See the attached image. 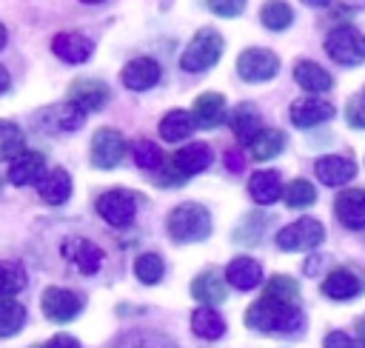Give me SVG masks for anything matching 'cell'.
<instances>
[{"label": "cell", "mask_w": 365, "mask_h": 348, "mask_svg": "<svg viewBox=\"0 0 365 348\" xmlns=\"http://www.w3.org/2000/svg\"><path fill=\"white\" fill-rule=\"evenodd\" d=\"M302 311L299 305L277 302L268 297H259L245 311V325L259 334H297L302 328Z\"/></svg>", "instance_id": "1"}, {"label": "cell", "mask_w": 365, "mask_h": 348, "mask_svg": "<svg viewBox=\"0 0 365 348\" xmlns=\"http://www.w3.org/2000/svg\"><path fill=\"white\" fill-rule=\"evenodd\" d=\"M208 165H211V148L205 143H188L157 168V183L160 185H185V180L191 174H200Z\"/></svg>", "instance_id": "2"}, {"label": "cell", "mask_w": 365, "mask_h": 348, "mask_svg": "<svg viewBox=\"0 0 365 348\" xmlns=\"http://www.w3.org/2000/svg\"><path fill=\"white\" fill-rule=\"evenodd\" d=\"M211 234V214L200 203H180L168 214V237L174 242H200Z\"/></svg>", "instance_id": "3"}, {"label": "cell", "mask_w": 365, "mask_h": 348, "mask_svg": "<svg viewBox=\"0 0 365 348\" xmlns=\"http://www.w3.org/2000/svg\"><path fill=\"white\" fill-rule=\"evenodd\" d=\"M222 48H225V43H222V34L217 29H200L191 37V43L185 46L180 66H182V71H191V74L205 71L222 57Z\"/></svg>", "instance_id": "4"}, {"label": "cell", "mask_w": 365, "mask_h": 348, "mask_svg": "<svg viewBox=\"0 0 365 348\" xmlns=\"http://www.w3.org/2000/svg\"><path fill=\"white\" fill-rule=\"evenodd\" d=\"M325 51L339 66H359L365 63V34L354 26H336L325 37Z\"/></svg>", "instance_id": "5"}, {"label": "cell", "mask_w": 365, "mask_h": 348, "mask_svg": "<svg viewBox=\"0 0 365 348\" xmlns=\"http://www.w3.org/2000/svg\"><path fill=\"white\" fill-rule=\"evenodd\" d=\"M325 240V228L314 217H302L277 231V245L282 251H311Z\"/></svg>", "instance_id": "6"}, {"label": "cell", "mask_w": 365, "mask_h": 348, "mask_svg": "<svg viewBox=\"0 0 365 348\" xmlns=\"http://www.w3.org/2000/svg\"><path fill=\"white\" fill-rule=\"evenodd\" d=\"M97 214L108 225L125 228V225H131V220L137 214V194H131L125 188H111L97 197Z\"/></svg>", "instance_id": "7"}, {"label": "cell", "mask_w": 365, "mask_h": 348, "mask_svg": "<svg viewBox=\"0 0 365 348\" xmlns=\"http://www.w3.org/2000/svg\"><path fill=\"white\" fill-rule=\"evenodd\" d=\"M88 151H91V165H97V168H114L125 157V137L117 128L103 126V128L94 131Z\"/></svg>", "instance_id": "8"}, {"label": "cell", "mask_w": 365, "mask_h": 348, "mask_svg": "<svg viewBox=\"0 0 365 348\" xmlns=\"http://www.w3.org/2000/svg\"><path fill=\"white\" fill-rule=\"evenodd\" d=\"M277 71H279V57L268 48H245L237 57V74L245 83H265L277 77Z\"/></svg>", "instance_id": "9"}, {"label": "cell", "mask_w": 365, "mask_h": 348, "mask_svg": "<svg viewBox=\"0 0 365 348\" xmlns=\"http://www.w3.org/2000/svg\"><path fill=\"white\" fill-rule=\"evenodd\" d=\"M40 308H43L46 319H51V322H71L83 308V297L68 288H46Z\"/></svg>", "instance_id": "10"}, {"label": "cell", "mask_w": 365, "mask_h": 348, "mask_svg": "<svg viewBox=\"0 0 365 348\" xmlns=\"http://www.w3.org/2000/svg\"><path fill=\"white\" fill-rule=\"evenodd\" d=\"M288 114H291V123L297 128H314V126H319V123H325V120L334 117V106L328 100L317 97V94H305V97H299V100L291 103V111Z\"/></svg>", "instance_id": "11"}, {"label": "cell", "mask_w": 365, "mask_h": 348, "mask_svg": "<svg viewBox=\"0 0 365 348\" xmlns=\"http://www.w3.org/2000/svg\"><path fill=\"white\" fill-rule=\"evenodd\" d=\"M334 214L351 231L365 228V191L362 188H342L334 197Z\"/></svg>", "instance_id": "12"}, {"label": "cell", "mask_w": 365, "mask_h": 348, "mask_svg": "<svg viewBox=\"0 0 365 348\" xmlns=\"http://www.w3.org/2000/svg\"><path fill=\"white\" fill-rule=\"evenodd\" d=\"M68 103L80 106L83 111H97L108 103V86L97 77H80L68 86Z\"/></svg>", "instance_id": "13"}, {"label": "cell", "mask_w": 365, "mask_h": 348, "mask_svg": "<svg viewBox=\"0 0 365 348\" xmlns=\"http://www.w3.org/2000/svg\"><path fill=\"white\" fill-rule=\"evenodd\" d=\"M120 80L131 91H148V88H154L160 83V66H157L154 57H134L120 71Z\"/></svg>", "instance_id": "14"}, {"label": "cell", "mask_w": 365, "mask_h": 348, "mask_svg": "<svg viewBox=\"0 0 365 348\" xmlns=\"http://www.w3.org/2000/svg\"><path fill=\"white\" fill-rule=\"evenodd\" d=\"M63 257L71 260L80 268V274H94L103 262V248L86 237H68L63 242Z\"/></svg>", "instance_id": "15"}, {"label": "cell", "mask_w": 365, "mask_h": 348, "mask_svg": "<svg viewBox=\"0 0 365 348\" xmlns=\"http://www.w3.org/2000/svg\"><path fill=\"white\" fill-rule=\"evenodd\" d=\"M365 291V280L351 268H334L322 280V294L331 300H354Z\"/></svg>", "instance_id": "16"}, {"label": "cell", "mask_w": 365, "mask_h": 348, "mask_svg": "<svg viewBox=\"0 0 365 348\" xmlns=\"http://www.w3.org/2000/svg\"><path fill=\"white\" fill-rule=\"evenodd\" d=\"M314 174L325 185H345L348 180H354L356 163L351 157H342V154H328V157H319L314 163Z\"/></svg>", "instance_id": "17"}, {"label": "cell", "mask_w": 365, "mask_h": 348, "mask_svg": "<svg viewBox=\"0 0 365 348\" xmlns=\"http://www.w3.org/2000/svg\"><path fill=\"white\" fill-rule=\"evenodd\" d=\"M51 51L66 63H86L94 51V43L80 31H60L51 40Z\"/></svg>", "instance_id": "18"}, {"label": "cell", "mask_w": 365, "mask_h": 348, "mask_svg": "<svg viewBox=\"0 0 365 348\" xmlns=\"http://www.w3.org/2000/svg\"><path fill=\"white\" fill-rule=\"evenodd\" d=\"M191 117H194V126H200V128H217V126L228 117L225 97H222V94H217V91L200 94V97L194 100Z\"/></svg>", "instance_id": "19"}, {"label": "cell", "mask_w": 365, "mask_h": 348, "mask_svg": "<svg viewBox=\"0 0 365 348\" xmlns=\"http://www.w3.org/2000/svg\"><path fill=\"white\" fill-rule=\"evenodd\" d=\"M43 174H46V157L40 151H20L9 163V180L14 185H31L34 180L40 183Z\"/></svg>", "instance_id": "20"}, {"label": "cell", "mask_w": 365, "mask_h": 348, "mask_svg": "<svg viewBox=\"0 0 365 348\" xmlns=\"http://www.w3.org/2000/svg\"><path fill=\"white\" fill-rule=\"evenodd\" d=\"M225 282L237 291H251L262 282V265L254 257H234L225 268Z\"/></svg>", "instance_id": "21"}, {"label": "cell", "mask_w": 365, "mask_h": 348, "mask_svg": "<svg viewBox=\"0 0 365 348\" xmlns=\"http://www.w3.org/2000/svg\"><path fill=\"white\" fill-rule=\"evenodd\" d=\"M248 194H251V200L259 203V205H271V203H277V200L282 197V180H279V171L265 168V171L251 174V180H248Z\"/></svg>", "instance_id": "22"}, {"label": "cell", "mask_w": 365, "mask_h": 348, "mask_svg": "<svg viewBox=\"0 0 365 348\" xmlns=\"http://www.w3.org/2000/svg\"><path fill=\"white\" fill-rule=\"evenodd\" d=\"M191 297L200 300L202 305H220L228 297V285H225V280L217 271H202L191 282Z\"/></svg>", "instance_id": "23"}, {"label": "cell", "mask_w": 365, "mask_h": 348, "mask_svg": "<svg viewBox=\"0 0 365 348\" xmlns=\"http://www.w3.org/2000/svg\"><path fill=\"white\" fill-rule=\"evenodd\" d=\"M294 80H297L302 88H308L311 94L328 91V88L334 86V77H331L319 63H314V60H297V63H294Z\"/></svg>", "instance_id": "24"}, {"label": "cell", "mask_w": 365, "mask_h": 348, "mask_svg": "<svg viewBox=\"0 0 365 348\" xmlns=\"http://www.w3.org/2000/svg\"><path fill=\"white\" fill-rule=\"evenodd\" d=\"M37 191H40V197H43L46 203H51V205L66 203V200L71 197V177H68V171H66V168H51L48 174L40 177Z\"/></svg>", "instance_id": "25"}, {"label": "cell", "mask_w": 365, "mask_h": 348, "mask_svg": "<svg viewBox=\"0 0 365 348\" xmlns=\"http://www.w3.org/2000/svg\"><path fill=\"white\" fill-rule=\"evenodd\" d=\"M228 126H231V131L237 134V140L248 143V140L262 128V117H259V111H257L254 103H240V106L228 114Z\"/></svg>", "instance_id": "26"}, {"label": "cell", "mask_w": 365, "mask_h": 348, "mask_svg": "<svg viewBox=\"0 0 365 348\" xmlns=\"http://www.w3.org/2000/svg\"><path fill=\"white\" fill-rule=\"evenodd\" d=\"M282 148H285V134H282L279 128H259V131L248 140V151H251V157L259 160V163L277 157Z\"/></svg>", "instance_id": "27"}, {"label": "cell", "mask_w": 365, "mask_h": 348, "mask_svg": "<svg viewBox=\"0 0 365 348\" xmlns=\"http://www.w3.org/2000/svg\"><path fill=\"white\" fill-rule=\"evenodd\" d=\"M191 128H194V117H191V111H185V108H171V111L160 120V134H163V140H168V143L185 140V137L191 134Z\"/></svg>", "instance_id": "28"}, {"label": "cell", "mask_w": 365, "mask_h": 348, "mask_svg": "<svg viewBox=\"0 0 365 348\" xmlns=\"http://www.w3.org/2000/svg\"><path fill=\"white\" fill-rule=\"evenodd\" d=\"M191 328L200 339H220L225 334V319L211 305H202L191 314Z\"/></svg>", "instance_id": "29"}, {"label": "cell", "mask_w": 365, "mask_h": 348, "mask_svg": "<svg viewBox=\"0 0 365 348\" xmlns=\"http://www.w3.org/2000/svg\"><path fill=\"white\" fill-rule=\"evenodd\" d=\"M259 20H262L265 29H271V31H282V29L291 26V20H294V9H291L285 0H268V3L259 9Z\"/></svg>", "instance_id": "30"}, {"label": "cell", "mask_w": 365, "mask_h": 348, "mask_svg": "<svg viewBox=\"0 0 365 348\" xmlns=\"http://www.w3.org/2000/svg\"><path fill=\"white\" fill-rule=\"evenodd\" d=\"M262 297H268V300H277V302H288V305H297V300H299V285H297V280H294V277L277 274V277H271V280L265 282V288H262Z\"/></svg>", "instance_id": "31"}, {"label": "cell", "mask_w": 365, "mask_h": 348, "mask_svg": "<svg viewBox=\"0 0 365 348\" xmlns=\"http://www.w3.org/2000/svg\"><path fill=\"white\" fill-rule=\"evenodd\" d=\"M134 274H137V280H140L143 285H157V282L163 280V274H165V262H163L160 254L145 251V254H140V257L134 260Z\"/></svg>", "instance_id": "32"}, {"label": "cell", "mask_w": 365, "mask_h": 348, "mask_svg": "<svg viewBox=\"0 0 365 348\" xmlns=\"http://www.w3.org/2000/svg\"><path fill=\"white\" fill-rule=\"evenodd\" d=\"M26 285V271L20 262H9V260H0V302L3 300H11L17 291H23Z\"/></svg>", "instance_id": "33"}, {"label": "cell", "mask_w": 365, "mask_h": 348, "mask_svg": "<svg viewBox=\"0 0 365 348\" xmlns=\"http://www.w3.org/2000/svg\"><path fill=\"white\" fill-rule=\"evenodd\" d=\"M46 117L51 120V128L74 131V128H80V126H83L86 111H83L80 106H74V103H63V106H57V108H48V111H46Z\"/></svg>", "instance_id": "34"}, {"label": "cell", "mask_w": 365, "mask_h": 348, "mask_svg": "<svg viewBox=\"0 0 365 348\" xmlns=\"http://www.w3.org/2000/svg\"><path fill=\"white\" fill-rule=\"evenodd\" d=\"M114 348H177V345L160 331H131L120 337Z\"/></svg>", "instance_id": "35"}, {"label": "cell", "mask_w": 365, "mask_h": 348, "mask_svg": "<svg viewBox=\"0 0 365 348\" xmlns=\"http://www.w3.org/2000/svg\"><path fill=\"white\" fill-rule=\"evenodd\" d=\"M23 151V131L11 120H0V163H11Z\"/></svg>", "instance_id": "36"}, {"label": "cell", "mask_w": 365, "mask_h": 348, "mask_svg": "<svg viewBox=\"0 0 365 348\" xmlns=\"http://www.w3.org/2000/svg\"><path fill=\"white\" fill-rule=\"evenodd\" d=\"M282 200H285V205L288 208H305V205H311L314 200H317V188L308 183V180H291L285 188H282Z\"/></svg>", "instance_id": "37"}, {"label": "cell", "mask_w": 365, "mask_h": 348, "mask_svg": "<svg viewBox=\"0 0 365 348\" xmlns=\"http://www.w3.org/2000/svg\"><path fill=\"white\" fill-rule=\"evenodd\" d=\"M26 322V308L14 300L0 302V337H14Z\"/></svg>", "instance_id": "38"}, {"label": "cell", "mask_w": 365, "mask_h": 348, "mask_svg": "<svg viewBox=\"0 0 365 348\" xmlns=\"http://www.w3.org/2000/svg\"><path fill=\"white\" fill-rule=\"evenodd\" d=\"M131 154H134V163H137L140 168H145V171H157V168L165 163V154H163L160 145L151 143V140H137V143L131 145Z\"/></svg>", "instance_id": "39"}, {"label": "cell", "mask_w": 365, "mask_h": 348, "mask_svg": "<svg viewBox=\"0 0 365 348\" xmlns=\"http://www.w3.org/2000/svg\"><path fill=\"white\" fill-rule=\"evenodd\" d=\"M205 3L217 17H237L245 9V0H205Z\"/></svg>", "instance_id": "40"}, {"label": "cell", "mask_w": 365, "mask_h": 348, "mask_svg": "<svg viewBox=\"0 0 365 348\" xmlns=\"http://www.w3.org/2000/svg\"><path fill=\"white\" fill-rule=\"evenodd\" d=\"M348 123L354 128H365V94H356L348 100Z\"/></svg>", "instance_id": "41"}, {"label": "cell", "mask_w": 365, "mask_h": 348, "mask_svg": "<svg viewBox=\"0 0 365 348\" xmlns=\"http://www.w3.org/2000/svg\"><path fill=\"white\" fill-rule=\"evenodd\" d=\"M322 345H325V348H359V342H356L354 337H348L345 331H331Z\"/></svg>", "instance_id": "42"}, {"label": "cell", "mask_w": 365, "mask_h": 348, "mask_svg": "<svg viewBox=\"0 0 365 348\" xmlns=\"http://www.w3.org/2000/svg\"><path fill=\"white\" fill-rule=\"evenodd\" d=\"M43 348H80V342H77L74 337H68V334H57V337H51Z\"/></svg>", "instance_id": "43"}, {"label": "cell", "mask_w": 365, "mask_h": 348, "mask_svg": "<svg viewBox=\"0 0 365 348\" xmlns=\"http://www.w3.org/2000/svg\"><path fill=\"white\" fill-rule=\"evenodd\" d=\"M225 165H228V171H234V174H240L242 171V165H245V160H242V154L240 151H225Z\"/></svg>", "instance_id": "44"}, {"label": "cell", "mask_w": 365, "mask_h": 348, "mask_svg": "<svg viewBox=\"0 0 365 348\" xmlns=\"http://www.w3.org/2000/svg\"><path fill=\"white\" fill-rule=\"evenodd\" d=\"M9 83H11V77H9V71H6V66H0V94H6V88H9Z\"/></svg>", "instance_id": "45"}, {"label": "cell", "mask_w": 365, "mask_h": 348, "mask_svg": "<svg viewBox=\"0 0 365 348\" xmlns=\"http://www.w3.org/2000/svg\"><path fill=\"white\" fill-rule=\"evenodd\" d=\"M302 3H305V6H328L331 0H302Z\"/></svg>", "instance_id": "46"}, {"label": "cell", "mask_w": 365, "mask_h": 348, "mask_svg": "<svg viewBox=\"0 0 365 348\" xmlns=\"http://www.w3.org/2000/svg\"><path fill=\"white\" fill-rule=\"evenodd\" d=\"M6 37H9V34H6V26H3V23H0V48H3V46H6Z\"/></svg>", "instance_id": "47"}, {"label": "cell", "mask_w": 365, "mask_h": 348, "mask_svg": "<svg viewBox=\"0 0 365 348\" xmlns=\"http://www.w3.org/2000/svg\"><path fill=\"white\" fill-rule=\"evenodd\" d=\"M83 3H103V0H83Z\"/></svg>", "instance_id": "48"}, {"label": "cell", "mask_w": 365, "mask_h": 348, "mask_svg": "<svg viewBox=\"0 0 365 348\" xmlns=\"http://www.w3.org/2000/svg\"><path fill=\"white\" fill-rule=\"evenodd\" d=\"M362 339H365V322H362Z\"/></svg>", "instance_id": "49"}, {"label": "cell", "mask_w": 365, "mask_h": 348, "mask_svg": "<svg viewBox=\"0 0 365 348\" xmlns=\"http://www.w3.org/2000/svg\"><path fill=\"white\" fill-rule=\"evenodd\" d=\"M0 185H3V183H0Z\"/></svg>", "instance_id": "50"}]
</instances>
